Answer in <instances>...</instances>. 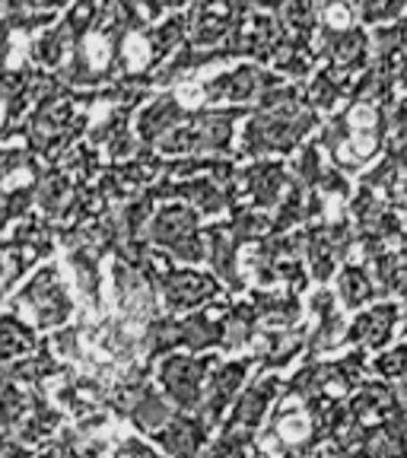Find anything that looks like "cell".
I'll return each mask as SVG.
<instances>
[{
	"instance_id": "12",
	"label": "cell",
	"mask_w": 407,
	"mask_h": 458,
	"mask_svg": "<svg viewBox=\"0 0 407 458\" xmlns=\"http://www.w3.org/2000/svg\"><path fill=\"white\" fill-rule=\"evenodd\" d=\"M188 118V112L172 99V96H163L153 106H147L137 118V134H140L143 143H159L169 131H175L182 122Z\"/></svg>"
},
{
	"instance_id": "27",
	"label": "cell",
	"mask_w": 407,
	"mask_h": 458,
	"mask_svg": "<svg viewBox=\"0 0 407 458\" xmlns=\"http://www.w3.org/2000/svg\"><path fill=\"white\" fill-rule=\"evenodd\" d=\"M376 372L386 376V379L407 376V344L404 347H398V351H392V353H382V357L376 360Z\"/></svg>"
},
{
	"instance_id": "17",
	"label": "cell",
	"mask_w": 407,
	"mask_h": 458,
	"mask_svg": "<svg viewBox=\"0 0 407 458\" xmlns=\"http://www.w3.org/2000/svg\"><path fill=\"white\" fill-rule=\"evenodd\" d=\"M36 331L29 328L26 322H20L13 312L4 315V325H0V351H4V360L13 363V360H22L36 351Z\"/></svg>"
},
{
	"instance_id": "24",
	"label": "cell",
	"mask_w": 407,
	"mask_h": 458,
	"mask_svg": "<svg viewBox=\"0 0 407 458\" xmlns=\"http://www.w3.org/2000/svg\"><path fill=\"white\" fill-rule=\"evenodd\" d=\"M71 267L77 271V284L80 290H83L86 296L93 302H99V261H96V255H89L86 249H73L71 251Z\"/></svg>"
},
{
	"instance_id": "35",
	"label": "cell",
	"mask_w": 407,
	"mask_h": 458,
	"mask_svg": "<svg viewBox=\"0 0 407 458\" xmlns=\"http://www.w3.org/2000/svg\"><path fill=\"white\" fill-rule=\"evenodd\" d=\"M165 4H172V7H179V4H185V0H165Z\"/></svg>"
},
{
	"instance_id": "23",
	"label": "cell",
	"mask_w": 407,
	"mask_h": 458,
	"mask_svg": "<svg viewBox=\"0 0 407 458\" xmlns=\"http://www.w3.org/2000/svg\"><path fill=\"white\" fill-rule=\"evenodd\" d=\"M185 26L188 20L185 16H169L165 22H159V26L150 29V48H153V61H163L165 55H172L175 51V45L182 42V36H185Z\"/></svg>"
},
{
	"instance_id": "36",
	"label": "cell",
	"mask_w": 407,
	"mask_h": 458,
	"mask_svg": "<svg viewBox=\"0 0 407 458\" xmlns=\"http://www.w3.org/2000/svg\"><path fill=\"white\" fill-rule=\"evenodd\" d=\"M404 42H407V22H404Z\"/></svg>"
},
{
	"instance_id": "22",
	"label": "cell",
	"mask_w": 407,
	"mask_h": 458,
	"mask_svg": "<svg viewBox=\"0 0 407 458\" xmlns=\"http://www.w3.org/2000/svg\"><path fill=\"white\" fill-rule=\"evenodd\" d=\"M318 13H322L318 0H290L284 7V22L293 29V38L306 42L315 32V26H318Z\"/></svg>"
},
{
	"instance_id": "9",
	"label": "cell",
	"mask_w": 407,
	"mask_h": 458,
	"mask_svg": "<svg viewBox=\"0 0 407 458\" xmlns=\"http://www.w3.org/2000/svg\"><path fill=\"white\" fill-rule=\"evenodd\" d=\"M208 429L210 427L204 417L179 414V417H172L159 433H153V439L169 452V458H198L200 445L208 439Z\"/></svg>"
},
{
	"instance_id": "16",
	"label": "cell",
	"mask_w": 407,
	"mask_h": 458,
	"mask_svg": "<svg viewBox=\"0 0 407 458\" xmlns=\"http://www.w3.org/2000/svg\"><path fill=\"white\" fill-rule=\"evenodd\" d=\"M226 341V328L216 322L214 312H191L182 318V344L188 351H210V347H223Z\"/></svg>"
},
{
	"instance_id": "31",
	"label": "cell",
	"mask_w": 407,
	"mask_h": 458,
	"mask_svg": "<svg viewBox=\"0 0 407 458\" xmlns=\"http://www.w3.org/2000/svg\"><path fill=\"white\" fill-rule=\"evenodd\" d=\"M114 458H159V455L147 443H140V439H128V443H122L114 449Z\"/></svg>"
},
{
	"instance_id": "15",
	"label": "cell",
	"mask_w": 407,
	"mask_h": 458,
	"mask_svg": "<svg viewBox=\"0 0 407 458\" xmlns=\"http://www.w3.org/2000/svg\"><path fill=\"white\" fill-rule=\"evenodd\" d=\"M242 179H245V191L255 198L258 208H274V204L284 198L286 175H284V169H280L277 163H258V165H251Z\"/></svg>"
},
{
	"instance_id": "26",
	"label": "cell",
	"mask_w": 407,
	"mask_h": 458,
	"mask_svg": "<svg viewBox=\"0 0 407 458\" xmlns=\"http://www.w3.org/2000/svg\"><path fill=\"white\" fill-rule=\"evenodd\" d=\"M363 22H388L407 10V0H353Z\"/></svg>"
},
{
	"instance_id": "14",
	"label": "cell",
	"mask_w": 407,
	"mask_h": 458,
	"mask_svg": "<svg viewBox=\"0 0 407 458\" xmlns=\"http://www.w3.org/2000/svg\"><path fill=\"white\" fill-rule=\"evenodd\" d=\"M236 108H214V112H198L194 114V134H198V150H214L223 153L233 140V118H236Z\"/></svg>"
},
{
	"instance_id": "1",
	"label": "cell",
	"mask_w": 407,
	"mask_h": 458,
	"mask_svg": "<svg viewBox=\"0 0 407 458\" xmlns=\"http://www.w3.org/2000/svg\"><path fill=\"white\" fill-rule=\"evenodd\" d=\"M208 236L198 233V214L182 204H165L150 226V242L163 245L165 251H172V258L179 261H204V255H210V245L204 242Z\"/></svg>"
},
{
	"instance_id": "30",
	"label": "cell",
	"mask_w": 407,
	"mask_h": 458,
	"mask_svg": "<svg viewBox=\"0 0 407 458\" xmlns=\"http://www.w3.org/2000/svg\"><path fill=\"white\" fill-rule=\"evenodd\" d=\"M51 344H55L57 357H67V360H77V357H80L77 328H64V331H55V337H51Z\"/></svg>"
},
{
	"instance_id": "33",
	"label": "cell",
	"mask_w": 407,
	"mask_h": 458,
	"mask_svg": "<svg viewBox=\"0 0 407 458\" xmlns=\"http://www.w3.org/2000/svg\"><path fill=\"white\" fill-rule=\"evenodd\" d=\"M392 124H394V131H398V134H407V102H401V106L394 108Z\"/></svg>"
},
{
	"instance_id": "20",
	"label": "cell",
	"mask_w": 407,
	"mask_h": 458,
	"mask_svg": "<svg viewBox=\"0 0 407 458\" xmlns=\"http://www.w3.org/2000/svg\"><path fill=\"white\" fill-rule=\"evenodd\" d=\"M337 290H341V300L347 309H357L363 302H369L376 296V286H372L369 274L357 265H347L337 277Z\"/></svg>"
},
{
	"instance_id": "5",
	"label": "cell",
	"mask_w": 407,
	"mask_h": 458,
	"mask_svg": "<svg viewBox=\"0 0 407 458\" xmlns=\"http://www.w3.org/2000/svg\"><path fill=\"white\" fill-rule=\"evenodd\" d=\"M280 392H284V388H280L277 376L258 379L255 386H249L239 394L236 408H233V414H229L223 429H226V433H239V437H245V439H255V429L261 427L267 408H271V401L280 398Z\"/></svg>"
},
{
	"instance_id": "8",
	"label": "cell",
	"mask_w": 407,
	"mask_h": 458,
	"mask_svg": "<svg viewBox=\"0 0 407 458\" xmlns=\"http://www.w3.org/2000/svg\"><path fill=\"white\" fill-rule=\"evenodd\" d=\"M251 363H255V357H251V360H233V363H226V366H216L214 379L208 382L204 404H200V417L208 420V427L220 423L223 411L229 408V401L236 398L239 388H242V382H245V376H249V366Z\"/></svg>"
},
{
	"instance_id": "34",
	"label": "cell",
	"mask_w": 407,
	"mask_h": 458,
	"mask_svg": "<svg viewBox=\"0 0 407 458\" xmlns=\"http://www.w3.org/2000/svg\"><path fill=\"white\" fill-rule=\"evenodd\" d=\"M245 4H255V7H267V10H277V7H284V4H290V0H245Z\"/></svg>"
},
{
	"instance_id": "25",
	"label": "cell",
	"mask_w": 407,
	"mask_h": 458,
	"mask_svg": "<svg viewBox=\"0 0 407 458\" xmlns=\"http://www.w3.org/2000/svg\"><path fill=\"white\" fill-rule=\"evenodd\" d=\"M147 344H150V357H159V353L172 351L182 344V322L175 318H157L147 331Z\"/></svg>"
},
{
	"instance_id": "2",
	"label": "cell",
	"mask_w": 407,
	"mask_h": 458,
	"mask_svg": "<svg viewBox=\"0 0 407 458\" xmlns=\"http://www.w3.org/2000/svg\"><path fill=\"white\" fill-rule=\"evenodd\" d=\"M216 357H169L159 366V382H163V392L169 394V401L182 414H191L200 411L204 404V382H208V372L216 369Z\"/></svg>"
},
{
	"instance_id": "7",
	"label": "cell",
	"mask_w": 407,
	"mask_h": 458,
	"mask_svg": "<svg viewBox=\"0 0 407 458\" xmlns=\"http://www.w3.org/2000/svg\"><path fill=\"white\" fill-rule=\"evenodd\" d=\"M280 86V77L267 71H258L255 64H245L233 73H223L214 83H208V93L220 102H249V99H265L271 89Z\"/></svg>"
},
{
	"instance_id": "10",
	"label": "cell",
	"mask_w": 407,
	"mask_h": 458,
	"mask_svg": "<svg viewBox=\"0 0 407 458\" xmlns=\"http://www.w3.org/2000/svg\"><path fill=\"white\" fill-rule=\"evenodd\" d=\"M394 322H398V306H392V302L372 306L369 312L357 315V322L351 325L347 341L357 344V347H372V351H379V347L388 344V337H392Z\"/></svg>"
},
{
	"instance_id": "18",
	"label": "cell",
	"mask_w": 407,
	"mask_h": 458,
	"mask_svg": "<svg viewBox=\"0 0 407 458\" xmlns=\"http://www.w3.org/2000/svg\"><path fill=\"white\" fill-rule=\"evenodd\" d=\"M255 322H258L255 302L229 306L226 318H223V328H226V341H223V347H226V351H242L245 344L255 337Z\"/></svg>"
},
{
	"instance_id": "32",
	"label": "cell",
	"mask_w": 407,
	"mask_h": 458,
	"mask_svg": "<svg viewBox=\"0 0 407 458\" xmlns=\"http://www.w3.org/2000/svg\"><path fill=\"white\" fill-rule=\"evenodd\" d=\"M16 4H22V7L36 10V13H51V10H61L67 4V0H16Z\"/></svg>"
},
{
	"instance_id": "4",
	"label": "cell",
	"mask_w": 407,
	"mask_h": 458,
	"mask_svg": "<svg viewBox=\"0 0 407 458\" xmlns=\"http://www.w3.org/2000/svg\"><path fill=\"white\" fill-rule=\"evenodd\" d=\"M159 293H163L169 312H185V309H198L204 302L216 300L220 296V284L214 277H208V274L191 271V267H182V271L172 267L159 280Z\"/></svg>"
},
{
	"instance_id": "19",
	"label": "cell",
	"mask_w": 407,
	"mask_h": 458,
	"mask_svg": "<svg viewBox=\"0 0 407 458\" xmlns=\"http://www.w3.org/2000/svg\"><path fill=\"white\" fill-rule=\"evenodd\" d=\"M55 372H61V366L55 363V360L48 357V353H38V357H22V360H13V363H7V376L10 382H26V386H38L42 379H48V376H55Z\"/></svg>"
},
{
	"instance_id": "21",
	"label": "cell",
	"mask_w": 407,
	"mask_h": 458,
	"mask_svg": "<svg viewBox=\"0 0 407 458\" xmlns=\"http://www.w3.org/2000/svg\"><path fill=\"white\" fill-rule=\"evenodd\" d=\"M312 309H315V315L322 318L318 322V328H315V335H312V351H322V347H331V344L337 341V331L343 328L341 325V318H337V312H335V300H331V293H318V296H312Z\"/></svg>"
},
{
	"instance_id": "28",
	"label": "cell",
	"mask_w": 407,
	"mask_h": 458,
	"mask_svg": "<svg viewBox=\"0 0 407 458\" xmlns=\"http://www.w3.org/2000/svg\"><path fill=\"white\" fill-rule=\"evenodd\" d=\"M296 172H300V182H309V185H318V179H322L325 172L322 165H318V150H302L300 159H296Z\"/></svg>"
},
{
	"instance_id": "3",
	"label": "cell",
	"mask_w": 407,
	"mask_h": 458,
	"mask_svg": "<svg viewBox=\"0 0 407 458\" xmlns=\"http://www.w3.org/2000/svg\"><path fill=\"white\" fill-rule=\"evenodd\" d=\"M20 302H26L36 315L38 328H57L64 325L73 315V300L67 293L64 280L57 274V267H42V271L32 274V280H26L20 293Z\"/></svg>"
},
{
	"instance_id": "13",
	"label": "cell",
	"mask_w": 407,
	"mask_h": 458,
	"mask_svg": "<svg viewBox=\"0 0 407 458\" xmlns=\"http://www.w3.org/2000/svg\"><path fill=\"white\" fill-rule=\"evenodd\" d=\"M204 236H208V245H210V265H214V271L220 274L233 290H242V277L236 274L239 242L233 239L229 226L226 223H220V226H208L204 229Z\"/></svg>"
},
{
	"instance_id": "29",
	"label": "cell",
	"mask_w": 407,
	"mask_h": 458,
	"mask_svg": "<svg viewBox=\"0 0 407 458\" xmlns=\"http://www.w3.org/2000/svg\"><path fill=\"white\" fill-rule=\"evenodd\" d=\"M36 200V191L32 188H20V191H7V204H4V214H7V223H13L16 216H22L29 210V204Z\"/></svg>"
},
{
	"instance_id": "6",
	"label": "cell",
	"mask_w": 407,
	"mask_h": 458,
	"mask_svg": "<svg viewBox=\"0 0 407 458\" xmlns=\"http://www.w3.org/2000/svg\"><path fill=\"white\" fill-rule=\"evenodd\" d=\"M284 42L280 26L265 13H242L236 22V29L226 38V55H258L271 57L274 48Z\"/></svg>"
},
{
	"instance_id": "11",
	"label": "cell",
	"mask_w": 407,
	"mask_h": 458,
	"mask_svg": "<svg viewBox=\"0 0 407 458\" xmlns=\"http://www.w3.org/2000/svg\"><path fill=\"white\" fill-rule=\"evenodd\" d=\"M325 51H328L335 71L351 77L353 71H360L366 64L369 42H366L360 29H325Z\"/></svg>"
}]
</instances>
